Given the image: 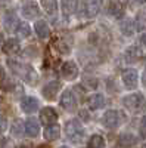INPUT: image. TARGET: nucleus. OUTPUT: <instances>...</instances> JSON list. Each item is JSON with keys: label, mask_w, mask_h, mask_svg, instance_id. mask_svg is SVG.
Segmentation results:
<instances>
[{"label": "nucleus", "mask_w": 146, "mask_h": 148, "mask_svg": "<svg viewBox=\"0 0 146 148\" xmlns=\"http://www.w3.org/2000/svg\"><path fill=\"white\" fill-rule=\"evenodd\" d=\"M10 130H12V135H14V136H21L22 132H24V121L19 120V119H16L14 121V125H12V129Z\"/></svg>", "instance_id": "obj_27"}, {"label": "nucleus", "mask_w": 146, "mask_h": 148, "mask_svg": "<svg viewBox=\"0 0 146 148\" xmlns=\"http://www.w3.org/2000/svg\"><path fill=\"white\" fill-rule=\"evenodd\" d=\"M16 33H18V36H19V37L25 39V37H28V36H30V33H31L30 25H28V24H25V22L19 24V25L16 27Z\"/></svg>", "instance_id": "obj_29"}, {"label": "nucleus", "mask_w": 146, "mask_h": 148, "mask_svg": "<svg viewBox=\"0 0 146 148\" xmlns=\"http://www.w3.org/2000/svg\"><path fill=\"white\" fill-rule=\"evenodd\" d=\"M134 2H137V3H145L146 0H134Z\"/></svg>", "instance_id": "obj_36"}, {"label": "nucleus", "mask_w": 146, "mask_h": 148, "mask_svg": "<svg viewBox=\"0 0 146 148\" xmlns=\"http://www.w3.org/2000/svg\"><path fill=\"white\" fill-rule=\"evenodd\" d=\"M136 142H137V138L131 133H123L118 139V144H121L123 147H128V145H133Z\"/></svg>", "instance_id": "obj_24"}, {"label": "nucleus", "mask_w": 146, "mask_h": 148, "mask_svg": "<svg viewBox=\"0 0 146 148\" xmlns=\"http://www.w3.org/2000/svg\"><path fill=\"white\" fill-rule=\"evenodd\" d=\"M21 51V46H19V42L16 39H9L5 45H3V52L5 53H9V55H15Z\"/></svg>", "instance_id": "obj_17"}, {"label": "nucleus", "mask_w": 146, "mask_h": 148, "mask_svg": "<svg viewBox=\"0 0 146 148\" xmlns=\"http://www.w3.org/2000/svg\"><path fill=\"white\" fill-rule=\"evenodd\" d=\"M60 73H62L64 79L74 80L78 76V67L74 61H67V62H64L62 67H60Z\"/></svg>", "instance_id": "obj_6"}, {"label": "nucleus", "mask_w": 146, "mask_h": 148, "mask_svg": "<svg viewBox=\"0 0 146 148\" xmlns=\"http://www.w3.org/2000/svg\"><path fill=\"white\" fill-rule=\"evenodd\" d=\"M89 147L90 148H105V139L101 135H93L89 139Z\"/></svg>", "instance_id": "obj_26"}, {"label": "nucleus", "mask_w": 146, "mask_h": 148, "mask_svg": "<svg viewBox=\"0 0 146 148\" xmlns=\"http://www.w3.org/2000/svg\"><path fill=\"white\" fill-rule=\"evenodd\" d=\"M59 104L67 111H75L77 110V99H75V96L72 95L71 90H65L62 95H60Z\"/></svg>", "instance_id": "obj_5"}, {"label": "nucleus", "mask_w": 146, "mask_h": 148, "mask_svg": "<svg viewBox=\"0 0 146 148\" xmlns=\"http://www.w3.org/2000/svg\"><path fill=\"white\" fill-rule=\"evenodd\" d=\"M123 104L133 114H140V113H143V111L146 110V99H145V96L142 93H139V92L124 96Z\"/></svg>", "instance_id": "obj_2"}, {"label": "nucleus", "mask_w": 146, "mask_h": 148, "mask_svg": "<svg viewBox=\"0 0 146 148\" xmlns=\"http://www.w3.org/2000/svg\"><path fill=\"white\" fill-rule=\"evenodd\" d=\"M60 8H62L64 15H65V16H69L72 12H74L75 0H62V2H60Z\"/></svg>", "instance_id": "obj_25"}, {"label": "nucleus", "mask_w": 146, "mask_h": 148, "mask_svg": "<svg viewBox=\"0 0 146 148\" xmlns=\"http://www.w3.org/2000/svg\"><path fill=\"white\" fill-rule=\"evenodd\" d=\"M34 30H35V33H37V36L40 37V39H47V37L50 36V28H49L47 22L43 21V19H40V21L35 22Z\"/></svg>", "instance_id": "obj_16"}, {"label": "nucleus", "mask_w": 146, "mask_h": 148, "mask_svg": "<svg viewBox=\"0 0 146 148\" xmlns=\"http://www.w3.org/2000/svg\"><path fill=\"white\" fill-rule=\"evenodd\" d=\"M140 148H146V147H140Z\"/></svg>", "instance_id": "obj_39"}, {"label": "nucleus", "mask_w": 146, "mask_h": 148, "mask_svg": "<svg viewBox=\"0 0 146 148\" xmlns=\"http://www.w3.org/2000/svg\"><path fill=\"white\" fill-rule=\"evenodd\" d=\"M58 120V113L55 111V108L52 107H46L40 111V121L46 126H50Z\"/></svg>", "instance_id": "obj_8"}, {"label": "nucleus", "mask_w": 146, "mask_h": 148, "mask_svg": "<svg viewBox=\"0 0 146 148\" xmlns=\"http://www.w3.org/2000/svg\"><path fill=\"white\" fill-rule=\"evenodd\" d=\"M19 25V22H18V18L16 15L14 14V12H7L6 16H5V27L7 31H16V27Z\"/></svg>", "instance_id": "obj_18"}, {"label": "nucleus", "mask_w": 146, "mask_h": 148, "mask_svg": "<svg viewBox=\"0 0 146 148\" xmlns=\"http://www.w3.org/2000/svg\"><path fill=\"white\" fill-rule=\"evenodd\" d=\"M56 46H58V49H59L60 53H68V52H69V46L65 45V42H64L62 39H58V40H56Z\"/></svg>", "instance_id": "obj_30"}, {"label": "nucleus", "mask_w": 146, "mask_h": 148, "mask_svg": "<svg viewBox=\"0 0 146 148\" xmlns=\"http://www.w3.org/2000/svg\"><path fill=\"white\" fill-rule=\"evenodd\" d=\"M140 40H142V43H143V45L146 46V33H145V34L142 36V39H140Z\"/></svg>", "instance_id": "obj_35"}, {"label": "nucleus", "mask_w": 146, "mask_h": 148, "mask_svg": "<svg viewBox=\"0 0 146 148\" xmlns=\"http://www.w3.org/2000/svg\"><path fill=\"white\" fill-rule=\"evenodd\" d=\"M65 133H67V136L69 139L75 141V142H80L81 138H83V135H84V129H83L81 121H78L75 119L68 120L67 125H65Z\"/></svg>", "instance_id": "obj_3"}, {"label": "nucleus", "mask_w": 146, "mask_h": 148, "mask_svg": "<svg viewBox=\"0 0 146 148\" xmlns=\"http://www.w3.org/2000/svg\"><path fill=\"white\" fill-rule=\"evenodd\" d=\"M60 148H68V147H60Z\"/></svg>", "instance_id": "obj_38"}, {"label": "nucleus", "mask_w": 146, "mask_h": 148, "mask_svg": "<svg viewBox=\"0 0 146 148\" xmlns=\"http://www.w3.org/2000/svg\"><path fill=\"white\" fill-rule=\"evenodd\" d=\"M124 10V3L121 0H111L108 3V8H106V12L112 16H120Z\"/></svg>", "instance_id": "obj_14"}, {"label": "nucleus", "mask_w": 146, "mask_h": 148, "mask_svg": "<svg viewBox=\"0 0 146 148\" xmlns=\"http://www.w3.org/2000/svg\"><path fill=\"white\" fill-rule=\"evenodd\" d=\"M105 105V96L102 93H94L87 99V107L90 110H99Z\"/></svg>", "instance_id": "obj_15"}, {"label": "nucleus", "mask_w": 146, "mask_h": 148, "mask_svg": "<svg viewBox=\"0 0 146 148\" xmlns=\"http://www.w3.org/2000/svg\"><path fill=\"white\" fill-rule=\"evenodd\" d=\"M15 148H33V147H31V144H19Z\"/></svg>", "instance_id": "obj_33"}, {"label": "nucleus", "mask_w": 146, "mask_h": 148, "mask_svg": "<svg viewBox=\"0 0 146 148\" xmlns=\"http://www.w3.org/2000/svg\"><path fill=\"white\" fill-rule=\"evenodd\" d=\"M0 102H2V98H0Z\"/></svg>", "instance_id": "obj_40"}, {"label": "nucleus", "mask_w": 146, "mask_h": 148, "mask_svg": "<svg viewBox=\"0 0 146 148\" xmlns=\"http://www.w3.org/2000/svg\"><path fill=\"white\" fill-rule=\"evenodd\" d=\"M44 139L46 141H55L60 136V129L59 126H55V125H50L44 129Z\"/></svg>", "instance_id": "obj_20"}, {"label": "nucleus", "mask_w": 146, "mask_h": 148, "mask_svg": "<svg viewBox=\"0 0 146 148\" xmlns=\"http://www.w3.org/2000/svg\"><path fill=\"white\" fill-rule=\"evenodd\" d=\"M120 30L123 31V34L126 36H133L134 34V22H133L131 19H123L120 24Z\"/></svg>", "instance_id": "obj_22"}, {"label": "nucleus", "mask_w": 146, "mask_h": 148, "mask_svg": "<svg viewBox=\"0 0 146 148\" xmlns=\"http://www.w3.org/2000/svg\"><path fill=\"white\" fill-rule=\"evenodd\" d=\"M9 68L12 70V73L16 74L18 77H21L22 80H25L28 83H34L35 80L39 79L37 73L34 71V68H31L30 65L27 64H22V62H18V61H9Z\"/></svg>", "instance_id": "obj_1"}, {"label": "nucleus", "mask_w": 146, "mask_h": 148, "mask_svg": "<svg viewBox=\"0 0 146 148\" xmlns=\"http://www.w3.org/2000/svg\"><path fill=\"white\" fill-rule=\"evenodd\" d=\"M2 40H3V36H2V33H0V43H2Z\"/></svg>", "instance_id": "obj_37"}, {"label": "nucleus", "mask_w": 146, "mask_h": 148, "mask_svg": "<svg viewBox=\"0 0 146 148\" xmlns=\"http://www.w3.org/2000/svg\"><path fill=\"white\" fill-rule=\"evenodd\" d=\"M101 8H102V0H86L84 2V12L90 18L99 14Z\"/></svg>", "instance_id": "obj_10"}, {"label": "nucleus", "mask_w": 146, "mask_h": 148, "mask_svg": "<svg viewBox=\"0 0 146 148\" xmlns=\"http://www.w3.org/2000/svg\"><path fill=\"white\" fill-rule=\"evenodd\" d=\"M123 120H124V116H123V113H120L118 110H108L106 113L103 114V117H102L103 125L108 129L118 127L121 123H123Z\"/></svg>", "instance_id": "obj_4"}, {"label": "nucleus", "mask_w": 146, "mask_h": 148, "mask_svg": "<svg viewBox=\"0 0 146 148\" xmlns=\"http://www.w3.org/2000/svg\"><path fill=\"white\" fill-rule=\"evenodd\" d=\"M39 14H40V9H39L37 3H34V2H28V3H25V5L22 6V15L25 16V18H28V19L35 18Z\"/></svg>", "instance_id": "obj_13"}, {"label": "nucleus", "mask_w": 146, "mask_h": 148, "mask_svg": "<svg viewBox=\"0 0 146 148\" xmlns=\"http://www.w3.org/2000/svg\"><path fill=\"white\" fill-rule=\"evenodd\" d=\"M24 132H25L30 138H35L40 133V125L35 119H28L24 123Z\"/></svg>", "instance_id": "obj_12"}, {"label": "nucleus", "mask_w": 146, "mask_h": 148, "mask_svg": "<svg viewBox=\"0 0 146 148\" xmlns=\"http://www.w3.org/2000/svg\"><path fill=\"white\" fill-rule=\"evenodd\" d=\"M21 110L24 111V113H34L35 110L39 108V101L35 99L34 96H24L21 99Z\"/></svg>", "instance_id": "obj_11"}, {"label": "nucleus", "mask_w": 146, "mask_h": 148, "mask_svg": "<svg viewBox=\"0 0 146 148\" xmlns=\"http://www.w3.org/2000/svg\"><path fill=\"white\" fill-rule=\"evenodd\" d=\"M133 22H134L136 30L143 31V30L146 28V14H139V15L136 16V21H133Z\"/></svg>", "instance_id": "obj_28"}, {"label": "nucleus", "mask_w": 146, "mask_h": 148, "mask_svg": "<svg viewBox=\"0 0 146 148\" xmlns=\"http://www.w3.org/2000/svg\"><path fill=\"white\" fill-rule=\"evenodd\" d=\"M140 133L143 138H146V116L142 119V123H140Z\"/></svg>", "instance_id": "obj_32"}, {"label": "nucleus", "mask_w": 146, "mask_h": 148, "mask_svg": "<svg viewBox=\"0 0 146 148\" xmlns=\"http://www.w3.org/2000/svg\"><path fill=\"white\" fill-rule=\"evenodd\" d=\"M142 56H143L142 51L139 47H136V46H130L126 51V58H127L128 62H137Z\"/></svg>", "instance_id": "obj_19"}, {"label": "nucleus", "mask_w": 146, "mask_h": 148, "mask_svg": "<svg viewBox=\"0 0 146 148\" xmlns=\"http://www.w3.org/2000/svg\"><path fill=\"white\" fill-rule=\"evenodd\" d=\"M123 82L126 84L127 89H134L137 86V71L134 68H127V70H123Z\"/></svg>", "instance_id": "obj_7"}, {"label": "nucleus", "mask_w": 146, "mask_h": 148, "mask_svg": "<svg viewBox=\"0 0 146 148\" xmlns=\"http://www.w3.org/2000/svg\"><path fill=\"white\" fill-rule=\"evenodd\" d=\"M0 89H3V90H12L14 89V83L10 82V79L6 74L3 67H0Z\"/></svg>", "instance_id": "obj_21"}, {"label": "nucleus", "mask_w": 146, "mask_h": 148, "mask_svg": "<svg viewBox=\"0 0 146 148\" xmlns=\"http://www.w3.org/2000/svg\"><path fill=\"white\" fill-rule=\"evenodd\" d=\"M60 90V83L59 82H49L44 88H43V96L46 98V99H55V98L58 96Z\"/></svg>", "instance_id": "obj_9"}, {"label": "nucleus", "mask_w": 146, "mask_h": 148, "mask_svg": "<svg viewBox=\"0 0 146 148\" xmlns=\"http://www.w3.org/2000/svg\"><path fill=\"white\" fill-rule=\"evenodd\" d=\"M7 129V119L0 114V133H3Z\"/></svg>", "instance_id": "obj_31"}, {"label": "nucleus", "mask_w": 146, "mask_h": 148, "mask_svg": "<svg viewBox=\"0 0 146 148\" xmlns=\"http://www.w3.org/2000/svg\"><path fill=\"white\" fill-rule=\"evenodd\" d=\"M41 6L46 10V14H49V15H55L58 10L56 0H41Z\"/></svg>", "instance_id": "obj_23"}, {"label": "nucleus", "mask_w": 146, "mask_h": 148, "mask_svg": "<svg viewBox=\"0 0 146 148\" xmlns=\"http://www.w3.org/2000/svg\"><path fill=\"white\" fill-rule=\"evenodd\" d=\"M142 84L146 88V70L143 71V74H142Z\"/></svg>", "instance_id": "obj_34"}]
</instances>
